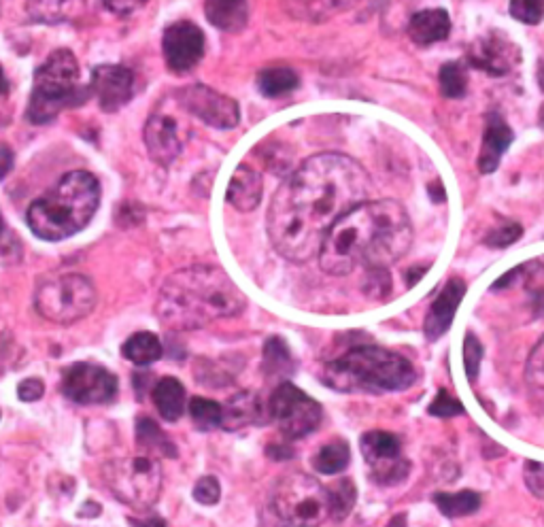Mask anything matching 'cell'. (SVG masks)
Masks as SVG:
<instances>
[{"label": "cell", "mask_w": 544, "mask_h": 527, "mask_svg": "<svg viewBox=\"0 0 544 527\" xmlns=\"http://www.w3.org/2000/svg\"><path fill=\"white\" fill-rule=\"evenodd\" d=\"M370 177L360 162L340 153L306 160L272 198L268 234L289 262H309L336 221L366 202Z\"/></svg>", "instance_id": "obj_1"}, {"label": "cell", "mask_w": 544, "mask_h": 527, "mask_svg": "<svg viewBox=\"0 0 544 527\" xmlns=\"http://www.w3.org/2000/svg\"><path fill=\"white\" fill-rule=\"evenodd\" d=\"M413 245V226L396 200L362 202L340 217L319 251L328 275H349L357 266L387 270Z\"/></svg>", "instance_id": "obj_2"}, {"label": "cell", "mask_w": 544, "mask_h": 527, "mask_svg": "<svg viewBox=\"0 0 544 527\" xmlns=\"http://www.w3.org/2000/svg\"><path fill=\"white\" fill-rule=\"evenodd\" d=\"M245 309V294L217 266H187L173 272L160 287L156 302L158 319L173 330L204 328Z\"/></svg>", "instance_id": "obj_3"}, {"label": "cell", "mask_w": 544, "mask_h": 527, "mask_svg": "<svg viewBox=\"0 0 544 527\" xmlns=\"http://www.w3.org/2000/svg\"><path fill=\"white\" fill-rule=\"evenodd\" d=\"M98 204V179L88 170H73L56 183L54 190L30 204L28 228L43 241H64L90 224Z\"/></svg>", "instance_id": "obj_4"}, {"label": "cell", "mask_w": 544, "mask_h": 527, "mask_svg": "<svg viewBox=\"0 0 544 527\" xmlns=\"http://www.w3.org/2000/svg\"><path fill=\"white\" fill-rule=\"evenodd\" d=\"M321 381L343 394H385L402 391L417 381V372L406 357L381 347H355L326 364Z\"/></svg>", "instance_id": "obj_5"}, {"label": "cell", "mask_w": 544, "mask_h": 527, "mask_svg": "<svg viewBox=\"0 0 544 527\" xmlns=\"http://www.w3.org/2000/svg\"><path fill=\"white\" fill-rule=\"evenodd\" d=\"M92 90L79 83V62L73 51L56 49L37 68L26 117L32 124H49L60 111L81 105Z\"/></svg>", "instance_id": "obj_6"}, {"label": "cell", "mask_w": 544, "mask_h": 527, "mask_svg": "<svg viewBox=\"0 0 544 527\" xmlns=\"http://www.w3.org/2000/svg\"><path fill=\"white\" fill-rule=\"evenodd\" d=\"M270 506L283 527H319L330 517V493L313 476L292 472L277 483Z\"/></svg>", "instance_id": "obj_7"}, {"label": "cell", "mask_w": 544, "mask_h": 527, "mask_svg": "<svg viewBox=\"0 0 544 527\" xmlns=\"http://www.w3.org/2000/svg\"><path fill=\"white\" fill-rule=\"evenodd\" d=\"M96 302L98 294L94 283L77 272L47 277L34 292V309L43 319L58 326H68L88 317L96 309Z\"/></svg>", "instance_id": "obj_8"}, {"label": "cell", "mask_w": 544, "mask_h": 527, "mask_svg": "<svg viewBox=\"0 0 544 527\" xmlns=\"http://www.w3.org/2000/svg\"><path fill=\"white\" fill-rule=\"evenodd\" d=\"M102 481L119 502L136 510H149L160 500L162 468L147 453L113 459L102 468Z\"/></svg>", "instance_id": "obj_9"}, {"label": "cell", "mask_w": 544, "mask_h": 527, "mask_svg": "<svg viewBox=\"0 0 544 527\" xmlns=\"http://www.w3.org/2000/svg\"><path fill=\"white\" fill-rule=\"evenodd\" d=\"M268 415L287 440H298L319 428L323 411L317 400L306 396L296 385L279 383L268 400Z\"/></svg>", "instance_id": "obj_10"}, {"label": "cell", "mask_w": 544, "mask_h": 527, "mask_svg": "<svg viewBox=\"0 0 544 527\" xmlns=\"http://www.w3.org/2000/svg\"><path fill=\"white\" fill-rule=\"evenodd\" d=\"M119 389L117 377L100 364L77 362L62 374L60 391L75 404H107Z\"/></svg>", "instance_id": "obj_11"}, {"label": "cell", "mask_w": 544, "mask_h": 527, "mask_svg": "<svg viewBox=\"0 0 544 527\" xmlns=\"http://www.w3.org/2000/svg\"><path fill=\"white\" fill-rule=\"evenodd\" d=\"M362 455L370 468L372 479L379 485H398L411 472V462L402 457L400 438L389 432L374 430L364 434Z\"/></svg>", "instance_id": "obj_12"}, {"label": "cell", "mask_w": 544, "mask_h": 527, "mask_svg": "<svg viewBox=\"0 0 544 527\" xmlns=\"http://www.w3.org/2000/svg\"><path fill=\"white\" fill-rule=\"evenodd\" d=\"M190 136L187 119L175 111H158L153 113L143 130V139L153 162L168 166L179 158L183 145Z\"/></svg>", "instance_id": "obj_13"}, {"label": "cell", "mask_w": 544, "mask_h": 527, "mask_svg": "<svg viewBox=\"0 0 544 527\" xmlns=\"http://www.w3.org/2000/svg\"><path fill=\"white\" fill-rule=\"evenodd\" d=\"M177 100L181 102L187 113L196 115L211 128L228 130V128H234L238 124V119H241V111H238L236 100L211 90L209 85H202V83L187 85V88L179 90Z\"/></svg>", "instance_id": "obj_14"}, {"label": "cell", "mask_w": 544, "mask_h": 527, "mask_svg": "<svg viewBox=\"0 0 544 527\" xmlns=\"http://www.w3.org/2000/svg\"><path fill=\"white\" fill-rule=\"evenodd\" d=\"M468 62L493 77H504L519 66L521 51L504 32L491 30L468 47Z\"/></svg>", "instance_id": "obj_15"}, {"label": "cell", "mask_w": 544, "mask_h": 527, "mask_svg": "<svg viewBox=\"0 0 544 527\" xmlns=\"http://www.w3.org/2000/svg\"><path fill=\"white\" fill-rule=\"evenodd\" d=\"M162 51L173 73H190L204 56V34L192 22H177L164 30Z\"/></svg>", "instance_id": "obj_16"}, {"label": "cell", "mask_w": 544, "mask_h": 527, "mask_svg": "<svg viewBox=\"0 0 544 527\" xmlns=\"http://www.w3.org/2000/svg\"><path fill=\"white\" fill-rule=\"evenodd\" d=\"M90 90L102 111L115 113L128 105L134 94V73L122 64H100L92 71Z\"/></svg>", "instance_id": "obj_17"}, {"label": "cell", "mask_w": 544, "mask_h": 527, "mask_svg": "<svg viewBox=\"0 0 544 527\" xmlns=\"http://www.w3.org/2000/svg\"><path fill=\"white\" fill-rule=\"evenodd\" d=\"M464 294H466V283L459 279H451L445 287H442V292L430 306L428 317H425V323H423L425 338L434 343V340H438L442 334L449 332L457 313V306L459 302H462Z\"/></svg>", "instance_id": "obj_18"}, {"label": "cell", "mask_w": 544, "mask_h": 527, "mask_svg": "<svg viewBox=\"0 0 544 527\" xmlns=\"http://www.w3.org/2000/svg\"><path fill=\"white\" fill-rule=\"evenodd\" d=\"M268 406L255 391H241V394L232 396L224 406V417H221V428L228 432L243 430L247 425H255L266 421Z\"/></svg>", "instance_id": "obj_19"}, {"label": "cell", "mask_w": 544, "mask_h": 527, "mask_svg": "<svg viewBox=\"0 0 544 527\" xmlns=\"http://www.w3.org/2000/svg\"><path fill=\"white\" fill-rule=\"evenodd\" d=\"M513 139V128L504 122V117L500 113H489L483 134V149L479 156V170L483 175L493 173L500 166L504 151L513 143Z\"/></svg>", "instance_id": "obj_20"}, {"label": "cell", "mask_w": 544, "mask_h": 527, "mask_svg": "<svg viewBox=\"0 0 544 527\" xmlns=\"http://www.w3.org/2000/svg\"><path fill=\"white\" fill-rule=\"evenodd\" d=\"M449 32H451V20L445 9L417 11L411 17V22H408V37L421 47L445 41L449 37Z\"/></svg>", "instance_id": "obj_21"}, {"label": "cell", "mask_w": 544, "mask_h": 527, "mask_svg": "<svg viewBox=\"0 0 544 527\" xmlns=\"http://www.w3.org/2000/svg\"><path fill=\"white\" fill-rule=\"evenodd\" d=\"M262 175L255 173L251 166H238L228 185V202L238 211H253L262 200Z\"/></svg>", "instance_id": "obj_22"}, {"label": "cell", "mask_w": 544, "mask_h": 527, "mask_svg": "<svg viewBox=\"0 0 544 527\" xmlns=\"http://www.w3.org/2000/svg\"><path fill=\"white\" fill-rule=\"evenodd\" d=\"M281 3L294 20L319 24L338 13L353 9L360 0H281Z\"/></svg>", "instance_id": "obj_23"}, {"label": "cell", "mask_w": 544, "mask_h": 527, "mask_svg": "<svg viewBox=\"0 0 544 527\" xmlns=\"http://www.w3.org/2000/svg\"><path fill=\"white\" fill-rule=\"evenodd\" d=\"M207 20L224 32H241L249 22V0H207Z\"/></svg>", "instance_id": "obj_24"}, {"label": "cell", "mask_w": 544, "mask_h": 527, "mask_svg": "<svg viewBox=\"0 0 544 527\" xmlns=\"http://www.w3.org/2000/svg\"><path fill=\"white\" fill-rule=\"evenodd\" d=\"M151 400L153 404H156L158 413L162 415L164 421L175 423L183 417V411H185V400H187L185 387L175 377H164L153 385Z\"/></svg>", "instance_id": "obj_25"}, {"label": "cell", "mask_w": 544, "mask_h": 527, "mask_svg": "<svg viewBox=\"0 0 544 527\" xmlns=\"http://www.w3.org/2000/svg\"><path fill=\"white\" fill-rule=\"evenodd\" d=\"M262 370L270 381H283L292 377L296 370V360L287 343L279 336H270L262 351Z\"/></svg>", "instance_id": "obj_26"}, {"label": "cell", "mask_w": 544, "mask_h": 527, "mask_svg": "<svg viewBox=\"0 0 544 527\" xmlns=\"http://www.w3.org/2000/svg\"><path fill=\"white\" fill-rule=\"evenodd\" d=\"M85 0H28V13L34 22L58 24L71 20L77 11H81Z\"/></svg>", "instance_id": "obj_27"}, {"label": "cell", "mask_w": 544, "mask_h": 527, "mask_svg": "<svg viewBox=\"0 0 544 527\" xmlns=\"http://www.w3.org/2000/svg\"><path fill=\"white\" fill-rule=\"evenodd\" d=\"M122 355L136 366H149L162 357V343L153 332H136L124 343Z\"/></svg>", "instance_id": "obj_28"}, {"label": "cell", "mask_w": 544, "mask_h": 527, "mask_svg": "<svg viewBox=\"0 0 544 527\" xmlns=\"http://www.w3.org/2000/svg\"><path fill=\"white\" fill-rule=\"evenodd\" d=\"M136 442H139V447L145 449L147 455L151 453L162 457L177 455L173 442H170V438L158 428V423L149 417H141L136 421Z\"/></svg>", "instance_id": "obj_29"}, {"label": "cell", "mask_w": 544, "mask_h": 527, "mask_svg": "<svg viewBox=\"0 0 544 527\" xmlns=\"http://www.w3.org/2000/svg\"><path fill=\"white\" fill-rule=\"evenodd\" d=\"M351 462V449L345 440H330L323 445L317 455L313 457V466L319 474H338L343 472Z\"/></svg>", "instance_id": "obj_30"}, {"label": "cell", "mask_w": 544, "mask_h": 527, "mask_svg": "<svg viewBox=\"0 0 544 527\" xmlns=\"http://www.w3.org/2000/svg\"><path fill=\"white\" fill-rule=\"evenodd\" d=\"M298 83H300L298 73L292 71V68H287V66L266 68V71H262L260 77H258V88L268 98H277V96L289 94V92L298 88Z\"/></svg>", "instance_id": "obj_31"}, {"label": "cell", "mask_w": 544, "mask_h": 527, "mask_svg": "<svg viewBox=\"0 0 544 527\" xmlns=\"http://www.w3.org/2000/svg\"><path fill=\"white\" fill-rule=\"evenodd\" d=\"M436 506L445 517H466L476 513L481 506V496L474 491H459V493H436Z\"/></svg>", "instance_id": "obj_32"}, {"label": "cell", "mask_w": 544, "mask_h": 527, "mask_svg": "<svg viewBox=\"0 0 544 527\" xmlns=\"http://www.w3.org/2000/svg\"><path fill=\"white\" fill-rule=\"evenodd\" d=\"M440 92L445 98H462L468 90V71L462 62H447L438 71Z\"/></svg>", "instance_id": "obj_33"}, {"label": "cell", "mask_w": 544, "mask_h": 527, "mask_svg": "<svg viewBox=\"0 0 544 527\" xmlns=\"http://www.w3.org/2000/svg\"><path fill=\"white\" fill-rule=\"evenodd\" d=\"M525 383H527V389H530L534 402L540 408H544V338L532 351L530 360H527Z\"/></svg>", "instance_id": "obj_34"}, {"label": "cell", "mask_w": 544, "mask_h": 527, "mask_svg": "<svg viewBox=\"0 0 544 527\" xmlns=\"http://www.w3.org/2000/svg\"><path fill=\"white\" fill-rule=\"evenodd\" d=\"M190 415L196 425V430L209 432L221 425V417H224V406L219 402H213L209 398H194L190 402Z\"/></svg>", "instance_id": "obj_35"}, {"label": "cell", "mask_w": 544, "mask_h": 527, "mask_svg": "<svg viewBox=\"0 0 544 527\" xmlns=\"http://www.w3.org/2000/svg\"><path fill=\"white\" fill-rule=\"evenodd\" d=\"M328 493H330V517L334 521H343L351 513L357 498V489L353 481L340 479L336 485L328 489Z\"/></svg>", "instance_id": "obj_36"}, {"label": "cell", "mask_w": 544, "mask_h": 527, "mask_svg": "<svg viewBox=\"0 0 544 527\" xmlns=\"http://www.w3.org/2000/svg\"><path fill=\"white\" fill-rule=\"evenodd\" d=\"M510 15L523 24L536 26L544 17V0H510Z\"/></svg>", "instance_id": "obj_37"}, {"label": "cell", "mask_w": 544, "mask_h": 527, "mask_svg": "<svg viewBox=\"0 0 544 527\" xmlns=\"http://www.w3.org/2000/svg\"><path fill=\"white\" fill-rule=\"evenodd\" d=\"M428 411L434 417H457V415H464V406L457 398H453L449 391L440 389Z\"/></svg>", "instance_id": "obj_38"}, {"label": "cell", "mask_w": 544, "mask_h": 527, "mask_svg": "<svg viewBox=\"0 0 544 527\" xmlns=\"http://www.w3.org/2000/svg\"><path fill=\"white\" fill-rule=\"evenodd\" d=\"M521 234H523V228L519 224H515V221H506V224H502L500 228L487 234L485 243L489 247H508V245H513L515 241H519Z\"/></svg>", "instance_id": "obj_39"}, {"label": "cell", "mask_w": 544, "mask_h": 527, "mask_svg": "<svg viewBox=\"0 0 544 527\" xmlns=\"http://www.w3.org/2000/svg\"><path fill=\"white\" fill-rule=\"evenodd\" d=\"M221 498V485L215 476H202L194 485V500L202 506H215Z\"/></svg>", "instance_id": "obj_40"}, {"label": "cell", "mask_w": 544, "mask_h": 527, "mask_svg": "<svg viewBox=\"0 0 544 527\" xmlns=\"http://www.w3.org/2000/svg\"><path fill=\"white\" fill-rule=\"evenodd\" d=\"M481 357H483L481 343L474 338V334L468 332L466 334V343H464V366H466V374H468L470 381H474L476 374H479Z\"/></svg>", "instance_id": "obj_41"}, {"label": "cell", "mask_w": 544, "mask_h": 527, "mask_svg": "<svg viewBox=\"0 0 544 527\" xmlns=\"http://www.w3.org/2000/svg\"><path fill=\"white\" fill-rule=\"evenodd\" d=\"M525 485L536 498H544V464L540 462L525 464Z\"/></svg>", "instance_id": "obj_42"}, {"label": "cell", "mask_w": 544, "mask_h": 527, "mask_svg": "<svg viewBox=\"0 0 544 527\" xmlns=\"http://www.w3.org/2000/svg\"><path fill=\"white\" fill-rule=\"evenodd\" d=\"M43 394H45V383L37 377H30L17 385V398H20L22 402H37L43 398Z\"/></svg>", "instance_id": "obj_43"}, {"label": "cell", "mask_w": 544, "mask_h": 527, "mask_svg": "<svg viewBox=\"0 0 544 527\" xmlns=\"http://www.w3.org/2000/svg\"><path fill=\"white\" fill-rule=\"evenodd\" d=\"M13 168V151L7 145H0V181H3Z\"/></svg>", "instance_id": "obj_44"}, {"label": "cell", "mask_w": 544, "mask_h": 527, "mask_svg": "<svg viewBox=\"0 0 544 527\" xmlns=\"http://www.w3.org/2000/svg\"><path fill=\"white\" fill-rule=\"evenodd\" d=\"M128 523L132 527H166V521L162 517H143V519H136V517H130Z\"/></svg>", "instance_id": "obj_45"}, {"label": "cell", "mask_w": 544, "mask_h": 527, "mask_svg": "<svg viewBox=\"0 0 544 527\" xmlns=\"http://www.w3.org/2000/svg\"><path fill=\"white\" fill-rule=\"evenodd\" d=\"M423 272H425V268H421V266H417V268H413V270H408V275H406V283H408V287H413V285H415V283L421 279Z\"/></svg>", "instance_id": "obj_46"}, {"label": "cell", "mask_w": 544, "mask_h": 527, "mask_svg": "<svg viewBox=\"0 0 544 527\" xmlns=\"http://www.w3.org/2000/svg\"><path fill=\"white\" fill-rule=\"evenodd\" d=\"M5 94H9V81L3 73V66H0V96H5Z\"/></svg>", "instance_id": "obj_47"}, {"label": "cell", "mask_w": 544, "mask_h": 527, "mask_svg": "<svg viewBox=\"0 0 544 527\" xmlns=\"http://www.w3.org/2000/svg\"><path fill=\"white\" fill-rule=\"evenodd\" d=\"M387 527H406V517L404 515H398L389 521Z\"/></svg>", "instance_id": "obj_48"}, {"label": "cell", "mask_w": 544, "mask_h": 527, "mask_svg": "<svg viewBox=\"0 0 544 527\" xmlns=\"http://www.w3.org/2000/svg\"><path fill=\"white\" fill-rule=\"evenodd\" d=\"M538 81H540V90L544 92V62H540L538 66Z\"/></svg>", "instance_id": "obj_49"}, {"label": "cell", "mask_w": 544, "mask_h": 527, "mask_svg": "<svg viewBox=\"0 0 544 527\" xmlns=\"http://www.w3.org/2000/svg\"><path fill=\"white\" fill-rule=\"evenodd\" d=\"M0 232H3V217H0Z\"/></svg>", "instance_id": "obj_50"}, {"label": "cell", "mask_w": 544, "mask_h": 527, "mask_svg": "<svg viewBox=\"0 0 544 527\" xmlns=\"http://www.w3.org/2000/svg\"><path fill=\"white\" fill-rule=\"evenodd\" d=\"M136 3H147V0H136Z\"/></svg>", "instance_id": "obj_51"}]
</instances>
